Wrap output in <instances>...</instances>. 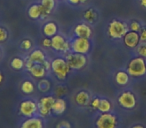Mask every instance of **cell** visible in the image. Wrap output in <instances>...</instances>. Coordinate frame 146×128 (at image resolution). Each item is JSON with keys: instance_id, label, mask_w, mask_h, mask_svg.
Segmentation results:
<instances>
[{"instance_id": "6da1fadb", "label": "cell", "mask_w": 146, "mask_h": 128, "mask_svg": "<svg viewBox=\"0 0 146 128\" xmlns=\"http://www.w3.org/2000/svg\"><path fill=\"white\" fill-rule=\"evenodd\" d=\"M74 74L64 56L54 55L51 57L50 76L49 77L56 83H67Z\"/></svg>"}, {"instance_id": "7a4b0ae2", "label": "cell", "mask_w": 146, "mask_h": 128, "mask_svg": "<svg viewBox=\"0 0 146 128\" xmlns=\"http://www.w3.org/2000/svg\"><path fill=\"white\" fill-rule=\"evenodd\" d=\"M93 92L85 87H78L70 93L69 101L74 109L78 111H85L88 109V106L93 96Z\"/></svg>"}, {"instance_id": "3957f363", "label": "cell", "mask_w": 146, "mask_h": 128, "mask_svg": "<svg viewBox=\"0 0 146 128\" xmlns=\"http://www.w3.org/2000/svg\"><path fill=\"white\" fill-rule=\"evenodd\" d=\"M93 128H120L121 118L115 111L93 114Z\"/></svg>"}, {"instance_id": "277c9868", "label": "cell", "mask_w": 146, "mask_h": 128, "mask_svg": "<svg viewBox=\"0 0 146 128\" xmlns=\"http://www.w3.org/2000/svg\"><path fill=\"white\" fill-rule=\"evenodd\" d=\"M50 50L54 55L66 56L71 52V39L70 36H67L63 32H59L51 38V48Z\"/></svg>"}, {"instance_id": "5b68a950", "label": "cell", "mask_w": 146, "mask_h": 128, "mask_svg": "<svg viewBox=\"0 0 146 128\" xmlns=\"http://www.w3.org/2000/svg\"><path fill=\"white\" fill-rule=\"evenodd\" d=\"M128 31H129L128 23L126 21L117 18L110 20L107 24V28H106L108 38L114 41L122 40Z\"/></svg>"}, {"instance_id": "8992f818", "label": "cell", "mask_w": 146, "mask_h": 128, "mask_svg": "<svg viewBox=\"0 0 146 128\" xmlns=\"http://www.w3.org/2000/svg\"><path fill=\"white\" fill-rule=\"evenodd\" d=\"M16 112L21 118H28L38 115L37 97H23L17 103Z\"/></svg>"}, {"instance_id": "52a82bcc", "label": "cell", "mask_w": 146, "mask_h": 128, "mask_svg": "<svg viewBox=\"0 0 146 128\" xmlns=\"http://www.w3.org/2000/svg\"><path fill=\"white\" fill-rule=\"evenodd\" d=\"M50 67H51V59L45 64H38V63H31L26 60V67L24 73L30 76L31 78L38 81L43 78L50 76Z\"/></svg>"}, {"instance_id": "ba28073f", "label": "cell", "mask_w": 146, "mask_h": 128, "mask_svg": "<svg viewBox=\"0 0 146 128\" xmlns=\"http://www.w3.org/2000/svg\"><path fill=\"white\" fill-rule=\"evenodd\" d=\"M137 102V96L131 89H122L116 94V103L124 110H133Z\"/></svg>"}, {"instance_id": "9c48e42d", "label": "cell", "mask_w": 146, "mask_h": 128, "mask_svg": "<svg viewBox=\"0 0 146 128\" xmlns=\"http://www.w3.org/2000/svg\"><path fill=\"white\" fill-rule=\"evenodd\" d=\"M65 58L74 73L85 70L90 63L89 55L79 54L75 52H69L65 56Z\"/></svg>"}, {"instance_id": "30bf717a", "label": "cell", "mask_w": 146, "mask_h": 128, "mask_svg": "<svg viewBox=\"0 0 146 128\" xmlns=\"http://www.w3.org/2000/svg\"><path fill=\"white\" fill-rule=\"evenodd\" d=\"M125 69L132 78L142 77L146 75V59L136 55L128 61Z\"/></svg>"}, {"instance_id": "8fae6325", "label": "cell", "mask_w": 146, "mask_h": 128, "mask_svg": "<svg viewBox=\"0 0 146 128\" xmlns=\"http://www.w3.org/2000/svg\"><path fill=\"white\" fill-rule=\"evenodd\" d=\"M71 39V52L79 53V54L90 55L94 48L93 39L83 38V37H70Z\"/></svg>"}, {"instance_id": "7c38bea8", "label": "cell", "mask_w": 146, "mask_h": 128, "mask_svg": "<svg viewBox=\"0 0 146 128\" xmlns=\"http://www.w3.org/2000/svg\"><path fill=\"white\" fill-rule=\"evenodd\" d=\"M55 96L52 93L50 94H40L37 97L38 102V115L41 117L48 119L52 116V107L55 101Z\"/></svg>"}, {"instance_id": "4fadbf2b", "label": "cell", "mask_w": 146, "mask_h": 128, "mask_svg": "<svg viewBox=\"0 0 146 128\" xmlns=\"http://www.w3.org/2000/svg\"><path fill=\"white\" fill-rule=\"evenodd\" d=\"M26 13L29 19L33 21H37V22L43 23L50 18V15L44 10V8L41 6L39 1H34V2L30 3L27 6Z\"/></svg>"}, {"instance_id": "5bb4252c", "label": "cell", "mask_w": 146, "mask_h": 128, "mask_svg": "<svg viewBox=\"0 0 146 128\" xmlns=\"http://www.w3.org/2000/svg\"><path fill=\"white\" fill-rule=\"evenodd\" d=\"M70 37H83V38L94 39L93 26L83 20L78 21L71 28Z\"/></svg>"}, {"instance_id": "9a60e30c", "label": "cell", "mask_w": 146, "mask_h": 128, "mask_svg": "<svg viewBox=\"0 0 146 128\" xmlns=\"http://www.w3.org/2000/svg\"><path fill=\"white\" fill-rule=\"evenodd\" d=\"M18 89L23 97H36L38 93L36 81L28 75L20 80L18 84Z\"/></svg>"}, {"instance_id": "2e32d148", "label": "cell", "mask_w": 146, "mask_h": 128, "mask_svg": "<svg viewBox=\"0 0 146 128\" xmlns=\"http://www.w3.org/2000/svg\"><path fill=\"white\" fill-rule=\"evenodd\" d=\"M51 59V56L47 53V50L41 46H35L28 54L26 55V60L31 63L45 64Z\"/></svg>"}, {"instance_id": "e0dca14e", "label": "cell", "mask_w": 146, "mask_h": 128, "mask_svg": "<svg viewBox=\"0 0 146 128\" xmlns=\"http://www.w3.org/2000/svg\"><path fill=\"white\" fill-rule=\"evenodd\" d=\"M17 128H47V119L39 115L28 118H21Z\"/></svg>"}, {"instance_id": "ac0fdd59", "label": "cell", "mask_w": 146, "mask_h": 128, "mask_svg": "<svg viewBox=\"0 0 146 128\" xmlns=\"http://www.w3.org/2000/svg\"><path fill=\"white\" fill-rule=\"evenodd\" d=\"M59 32H60V26H59L58 22L52 20V19H48L41 25V33L44 37L52 38Z\"/></svg>"}, {"instance_id": "d6986e66", "label": "cell", "mask_w": 146, "mask_h": 128, "mask_svg": "<svg viewBox=\"0 0 146 128\" xmlns=\"http://www.w3.org/2000/svg\"><path fill=\"white\" fill-rule=\"evenodd\" d=\"M99 18H100L99 11L95 7H92V6L85 7V9L82 12L81 20L85 21L86 23L92 25V26H95L97 24L98 21H99Z\"/></svg>"}, {"instance_id": "ffe728a7", "label": "cell", "mask_w": 146, "mask_h": 128, "mask_svg": "<svg viewBox=\"0 0 146 128\" xmlns=\"http://www.w3.org/2000/svg\"><path fill=\"white\" fill-rule=\"evenodd\" d=\"M9 67L15 72H24L26 67V55L22 53L13 55L9 60Z\"/></svg>"}, {"instance_id": "44dd1931", "label": "cell", "mask_w": 146, "mask_h": 128, "mask_svg": "<svg viewBox=\"0 0 146 128\" xmlns=\"http://www.w3.org/2000/svg\"><path fill=\"white\" fill-rule=\"evenodd\" d=\"M132 77L126 69H117L113 73V81L119 87H127L131 82Z\"/></svg>"}, {"instance_id": "7402d4cb", "label": "cell", "mask_w": 146, "mask_h": 128, "mask_svg": "<svg viewBox=\"0 0 146 128\" xmlns=\"http://www.w3.org/2000/svg\"><path fill=\"white\" fill-rule=\"evenodd\" d=\"M124 45L129 49H135L136 47L139 45V43L141 42L140 40V35L139 32H135V31L129 30L125 34V36L122 39Z\"/></svg>"}, {"instance_id": "603a6c76", "label": "cell", "mask_w": 146, "mask_h": 128, "mask_svg": "<svg viewBox=\"0 0 146 128\" xmlns=\"http://www.w3.org/2000/svg\"><path fill=\"white\" fill-rule=\"evenodd\" d=\"M37 83V90L40 94H50L52 93L54 81L50 77H46L36 81Z\"/></svg>"}, {"instance_id": "cb8c5ba5", "label": "cell", "mask_w": 146, "mask_h": 128, "mask_svg": "<svg viewBox=\"0 0 146 128\" xmlns=\"http://www.w3.org/2000/svg\"><path fill=\"white\" fill-rule=\"evenodd\" d=\"M68 107L67 98H55L52 107V116H61L66 112Z\"/></svg>"}, {"instance_id": "d4e9b609", "label": "cell", "mask_w": 146, "mask_h": 128, "mask_svg": "<svg viewBox=\"0 0 146 128\" xmlns=\"http://www.w3.org/2000/svg\"><path fill=\"white\" fill-rule=\"evenodd\" d=\"M70 90L67 86V83H56L54 82L52 94L56 98H67L70 95Z\"/></svg>"}, {"instance_id": "484cf974", "label": "cell", "mask_w": 146, "mask_h": 128, "mask_svg": "<svg viewBox=\"0 0 146 128\" xmlns=\"http://www.w3.org/2000/svg\"><path fill=\"white\" fill-rule=\"evenodd\" d=\"M114 111V103L110 98L107 96L101 95L100 96V102L99 106L96 113H105V112H111Z\"/></svg>"}, {"instance_id": "4316f807", "label": "cell", "mask_w": 146, "mask_h": 128, "mask_svg": "<svg viewBox=\"0 0 146 128\" xmlns=\"http://www.w3.org/2000/svg\"><path fill=\"white\" fill-rule=\"evenodd\" d=\"M36 46L34 40L30 37H23L22 39H20L18 43V48L20 50V52L24 55H27L34 47Z\"/></svg>"}, {"instance_id": "83f0119b", "label": "cell", "mask_w": 146, "mask_h": 128, "mask_svg": "<svg viewBox=\"0 0 146 128\" xmlns=\"http://www.w3.org/2000/svg\"><path fill=\"white\" fill-rule=\"evenodd\" d=\"M11 31L7 25L0 23V45H5L10 41Z\"/></svg>"}, {"instance_id": "f1b7e54d", "label": "cell", "mask_w": 146, "mask_h": 128, "mask_svg": "<svg viewBox=\"0 0 146 128\" xmlns=\"http://www.w3.org/2000/svg\"><path fill=\"white\" fill-rule=\"evenodd\" d=\"M39 3L41 4V6L44 8V10L48 13L49 15H52L53 12L56 10L57 7V0H38Z\"/></svg>"}, {"instance_id": "f546056e", "label": "cell", "mask_w": 146, "mask_h": 128, "mask_svg": "<svg viewBox=\"0 0 146 128\" xmlns=\"http://www.w3.org/2000/svg\"><path fill=\"white\" fill-rule=\"evenodd\" d=\"M100 94H93L91 98V101L89 103V106H88V109L87 111L88 112H91V113L95 114L97 112V109H98V106H99V102H100Z\"/></svg>"}, {"instance_id": "4dcf8cb0", "label": "cell", "mask_w": 146, "mask_h": 128, "mask_svg": "<svg viewBox=\"0 0 146 128\" xmlns=\"http://www.w3.org/2000/svg\"><path fill=\"white\" fill-rule=\"evenodd\" d=\"M135 53L138 56H141L146 59V42H140L135 48Z\"/></svg>"}, {"instance_id": "1f68e13d", "label": "cell", "mask_w": 146, "mask_h": 128, "mask_svg": "<svg viewBox=\"0 0 146 128\" xmlns=\"http://www.w3.org/2000/svg\"><path fill=\"white\" fill-rule=\"evenodd\" d=\"M128 26H129V30L135 31V32H139L142 29V25L139 21L137 20H131L128 23Z\"/></svg>"}, {"instance_id": "d6a6232c", "label": "cell", "mask_w": 146, "mask_h": 128, "mask_svg": "<svg viewBox=\"0 0 146 128\" xmlns=\"http://www.w3.org/2000/svg\"><path fill=\"white\" fill-rule=\"evenodd\" d=\"M55 128H73V125L68 120H60L57 122Z\"/></svg>"}, {"instance_id": "836d02e7", "label": "cell", "mask_w": 146, "mask_h": 128, "mask_svg": "<svg viewBox=\"0 0 146 128\" xmlns=\"http://www.w3.org/2000/svg\"><path fill=\"white\" fill-rule=\"evenodd\" d=\"M7 83V76L5 71L0 67V89L3 88Z\"/></svg>"}, {"instance_id": "e575fe53", "label": "cell", "mask_w": 146, "mask_h": 128, "mask_svg": "<svg viewBox=\"0 0 146 128\" xmlns=\"http://www.w3.org/2000/svg\"><path fill=\"white\" fill-rule=\"evenodd\" d=\"M41 47L44 49H50L51 48V38L48 37H44V38L41 40Z\"/></svg>"}, {"instance_id": "d590c367", "label": "cell", "mask_w": 146, "mask_h": 128, "mask_svg": "<svg viewBox=\"0 0 146 128\" xmlns=\"http://www.w3.org/2000/svg\"><path fill=\"white\" fill-rule=\"evenodd\" d=\"M66 3L72 7H78L81 5V0H66Z\"/></svg>"}, {"instance_id": "8d00e7d4", "label": "cell", "mask_w": 146, "mask_h": 128, "mask_svg": "<svg viewBox=\"0 0 146 128\" xmlns=\"http://www.w3.org/2000/svg\"><path fill=\"white\" fill-rule=\"evenodd\" d=\"M140 35V40L141 42H146V28L145 27H142V29L139 31Z\"/></svg>"}, {"instance_id": "74e56055", "label": "cell", "mask_w": 146, "mask_h": 128, "mask_svg": "<svg viewBox=\"0 0 146 128\" xmlns=\"http://www.w3.org/2000/svg\"><path fill=\"white\" fill-rule=\"evenodd\" d=\"M5 56V51H4V48H3L2 45H0V62L3 60Z\"/></svg>"}, {"instance_id": "f35d334b", "label": "cell", "mask_w": 146, "mask_h": 128, "mask_svg": "<svg viewBox=\"0 0 146 128\" xmlns=\"http://www.w3.org/2000/svg\"><path fill=\"white\" fill-rule=\"evenodd\" d=\"M129 128H145V126L142 125V124H140V123H136V124H133V125H131Z\"/></svg>"}, {"instance_id": "ab89813d", "label": "cell", "mask_w": 146, "mask_h": 128, "mask_svg": "<svg viewBox=\"0 0 146 128\" xmlns=\"http://www.w3.org/2000/svg\"><path fill=\"white\" fill-rule=\"evenodd\" d=\"M139 2H140V5H141L142 7L146 8V0H139Z\"/></svg>"}, {"instance_id": "60d3db41", "label": "cell", "mask_w": 146, "mask_h": 128, "mask_svg": "<svg viewBox=\"0 0 146 128\" xmlns=\"http://www.w3.org/2000/svg\"><path fill=\"white\" fill-rule=\"evenodd\" d=\"M89 1L90 0H81V5H80V6H86Z\"/></svg>"}, {"instance_id": "b9f144b4", "label": "cell", "mask_w": 146, "mask_h": 128, "mask_svg": "<svg viewBox=\"0 0 146 128\" xmlns=\"http://www.w3.org/2000/svg\"><path fill=\"white\" fill-rule=\"evenodd\" d=\"M57 2H66V0H57Z\"/></svg>"}]
</instances>
